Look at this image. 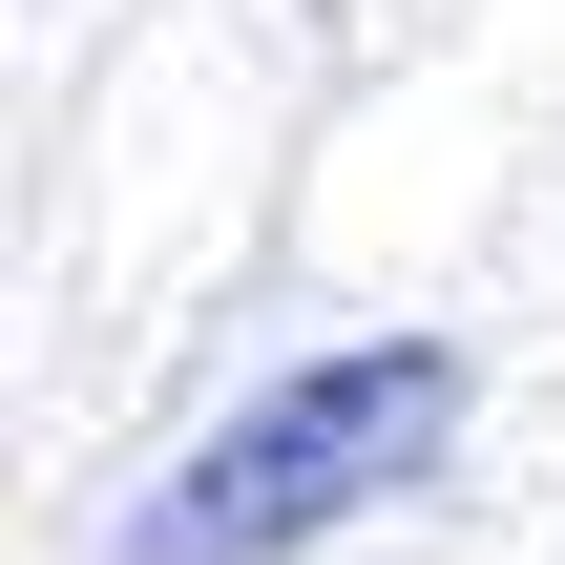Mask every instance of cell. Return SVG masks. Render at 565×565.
I'll return each instance as SVG.
<instances>
[{
	"label": "cell",
	"instance_id": "1",
	"mask_svg": "<svg viewBox=\"0 0 565 565\" xmlns=\"http://www.w3.org/2000/svg\"><path fill=\"white\" fill-rule=\"evenodd\" d=\"M461 440V356H335V377H294V398H252L147 524H126V565H273V545H315V524H356L377 482H419Z\"/></svg>",
	"mask_w": 565,
	"mask_h": 565
}]
</instances>
